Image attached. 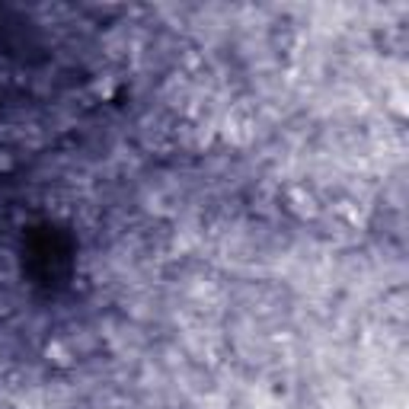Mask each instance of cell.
<instances>
[{"label": "cell", "instance_id": "6da1fadb", "mask_svg": "<svg viewBox=\"0 0 409 409\" xmlns=\"http://www.w3.org/2000/svg\"><path fill=\"white\" fill-rule=\"evenodd\" d=\"M55 355V361H58V365H71V352L64 349V343H52L48 345V358Z\"/></svg>", "mask_w": 409, "mask_h": 409}]
</instances>
